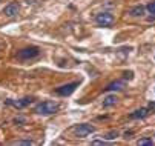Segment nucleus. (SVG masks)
<instances>
[{"label":"nucleus","instance_id":"nucleus-13","mask_svg":"<svg viewBox=\"0 0 155 146\" xmlns=\"http://www.w3.org/2000/svg\"><path fill=\"white\" fill-rule=\"evenodd\" d=\"M118 135H120V132L114 129V131H109L107 134H104V138H106V140H114V138H117Z\"/></svg>","mask_w":155,"mask_h":146},{"label":"nucleus","instance_id":"nucleus-15","mask_svg":"<svg viewBox=\"0 0 155 146\" xmlns=\"http://www.w3.org/2000/svg\"><path fill=\"white\" fill-rule=\"evenodd\" d=\"M32 141L31 140H18V141H14L12 144H31Z\"/></svg>","mask_w":155,"mask_h":146},{"label":"nucleus","instance_id":"nucleus-12","mask_svg":"<svg viewBox=\"0 0 155 146\" xmlns=\"http://www.w3.org/2000/svg\"><path fill=\"white\" fill-rule=\"evenodd\" d=\"M155 141L152 140V138H140L138 141H137V144L138 146H152Z\"/></svg>","mask_w":155,"mask_h":146},{"label":"nucleus","instance_id":"nucleus-10","mask_svg":"<svg viewBox=\"0 0 155 146\" xmlns=\"http://www.w3.org/2000/svg\"><path fill=\"white\" fill-rule=\"evenodd\" d=\"M144 12H146V8L143 5H137V6H134L129 11V15L130 17H143Z\"/></svg>","mask_w":155,"mask_h":146},{"label":"nucleus","instance_id":"nucleus-9","mask_svg":"<svg viewBox=\"0 0 155 146\" xmlns=\"http://www.w3.org/2000/svg\"><path fill=\"white\" fill-rule=\"evenodd\" d=\"M124 88V81L123 80H115L112 83H109V85L104 88L106 91H121Z\"/></svg>","mask_w":155,"mask_h":146},{"label":"nucleus","instance_id":"nucleus-14","mask_svg":"<svg viewBox=\"0 0 155 146\" xmlns=\"http://www.w3.org/2000/svg\"><path fill=\"white\" fill-rule=\"evenodd\" d=\"M146 9H147L152 15H155V2H150V3L146 6Z\"/></svg>","mask_w":155,"mask_h":146},{"label":"nucleus","instance_id":"nucleus-8","mask_svg":"<svg viewBox=\"0 0 155 146\" xmlns=\"http://www.w3.org/2000/svg\"><path fill=\"white\" fill-rule=\"evenodd\" d=\"M117 95L115 94H107L104 98H103V108H112L117 105Z\"/></svg>","mask_w":155,"mask_h":146},{"label":"nucleus","instance_id":"nucleus-11","mask_svg":"<svg viewBox=\"0 0 155 146\" xmlns=\"http://www.w3.org/2000/svg\"><path fill=\"white\" fill-rule=\"evenodd\" d=\"M147 115H149V109L147 108H140V109H137V111H134L130 114V118H144Z\"/></svg>","mask_w":155,"mask_h":146},{"label":"nucleus","instance_id":"nucleus-4","mask_svg":"<svg viewBox=\"0 0 155 146\" xmlns=\"http://www.w3.org/2000/svg\"><path fill=\"white\" fill-rule=\"evenodd\" d=\"M40 55V48L37 46H28V48H23L17 52V57L20 60H31V58H35Z\"/></svg>","mask_w":155,"mask_h":146},{"label":"nucleus","instance_id":"nucleus-17","mask_svg":"<svg viewBox=\"0 0 155 146\" xmlns=\"http://www.w3.org/2000/svg\"><path fill=\"white\" fill-rule=\"evenodd\" d=\"M153 92H155V86H153Z\"/></svg>","mask_w":155,"mask_h":146},{"label":"nucleus","instance_id":"nucleus-1","mask_svg":"<svg viewBox=\"0 0 155 146\" xmlns=\"http://www.w3.org/2000/svg\"><path fill=\"white\" fill-rule=\"evenodd\" d=\"M58 103L55 101H51V100H45V101H41L38 103V105L34 108V112L38 114V115H52L58 111Z\"/></svg>","mask_w":155,"mask_h":146},{"label":"nucleus","instance_id":"nucleus-7","mask_svg":"<svg viewBox=\"0 0 155 146\" xmlns=\"http://www.w3.org/2000/svg\"><path fill=\"white\" fill-rule=\"evenodd\" d=\"M32 97H25V98H20V100H9L8 101V105H12V106H15V108H18V109H21V108H26L28 105H31L32 103Z\"/></svg>","mask_w":155,"mask_h":146},{"label":"nucleus","instance_id":"nucleus-16","mask_svg":"<svg viewBox=\"0 0 155 146\" xmlns=\"http://www.w3.org/2000/svg\"><path fill=\"white\" fill-rule=\"evenodd\" d=\"M132 75H134V72H132V71H129V72H124V78H132Z\"/></svg>","mask_w":155,"mask_h":146},{"label":"nucleus","instance_id":"nucleus-5","mask_svg":"<svg viewBox=\"0 0 155 146\" xmlns=\"http://www.w3.org/2000/svg\"><path fill=\"white\" fill-rule=\"evenodd\" d=\"M77 86H78V83H77V81L66 83V85H61L60 88H57L55 92H57L58 95H61V97H68V95H71V94L77 89Z\"/></svg>","mask_w":155,"mask_h":146},{"label":"nucleus","instance_id":"nucleus-3","mask_svg":"<svg viewBox=\"0 0 155 146\" xmlns=\"http://www.w3.org/2000/svg\"><path fill=\"white\" fill-rule=\"evenodd\" d=\"M95 131H97L95 126H92V124H89V123H80V124H77V126L74 128V134L78 138H86V137H89L91 134H94Z\"/></svg>","mask_w":155,"mask_h":146},{"label":"nucleus","instance_id":"nucleus-6","mask_svg":"<svg viewBox=\"0 0 155 146\" xmlns=\"http://www.w3.org/2000/svg\"><path fill=\"white\" fill-rule=\"evenodd\" d=\"M18 11H20V6H18V3H8L5 8H3V14L6 15V17H17V14H18Z\"/></svg>","mask_w":155,"mask_h":146},{"label":"nucleus","instance_id":"nucleus-2","mask_svg":"<svg viewBox=\"0 0 155 146\" xmlns=\"http://www.w3.org/2000/svg\"><path fill=\"white\" fill-rule=\"evenodd\" d=\"M115 22V17L112 12H109V11H103L100 14L95 15V23L98 26H103V28H109V26H112Z\"/></svg>","mask_w":155,"mask_h":146}]
</instances>
